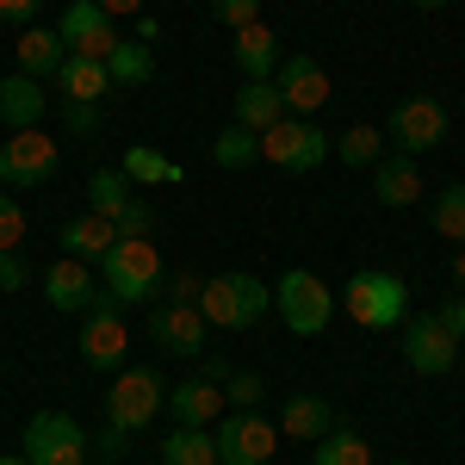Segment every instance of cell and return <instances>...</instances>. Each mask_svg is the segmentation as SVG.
Masks as SVG:
<instances>
[{"label":"cell","instance_id":"obj_4","mask_svg":"<svg viewBox=\"0 0 465 465\" xmlns=\"http://www.w3.org/2000/svg\"><path fill=\"white\" fill-rule=\"evenodd\" d=\"M162 403H168V379L149 372V366H131V372H118L106 385V422L124 434H143L162 416Z\"/></svg>","mask_w":465,"mask_h":465},{"label":"cell","instance_id":"obj_21","mask_svg":"<svg viewBox=\"0 0 465 465\" xmlns=\"http://www.w3.org/2000/svg\"><path fill=\"white\" fill-rule=\"evenodd\" d=\"M230 56H236L242 81H273V69H280V37L254 19V25H242V32L230 37Z\"/></svg>","mask_w":465,"mask_h":465},{"label":"cell","instance_id":"obj_28","mask_svg":"<svg viewBox=\"0 0 465 465\" xmlns=\"http://www.w3.org/2000/svg\"><path fill=\"white\" fill-rule=\"evenodd\" d=\"M106 74L112 87H143L149 74H155V56H149V44H137V37H118L106 56Z\"/></svg>","mask_w":465,"mask_h":465},{"label":"cell","instance_id":"obj_27","mask_svg":"<svg viewBox=\"0 0 465 465\" xmlns=\"http://www.w3.org/2000/svg\"><path fill=\"white\" fill-rule=\"evenodd\" d=\"M131 199H137V193H131V180L118 174V168H94V174H87V212L94 217L118 223V212H124Z\"/></svg>","mask_w":465,"mask_h":465},{"label":"cell","instance_id":"obj_23","mask_svg":"<svg viewBox=\"0 0 465 465\" xmlns=\"http://www.w3.org/2000/svg\"><path fill=\"white\" fill-rule=\"evenodd\" d=\"M56 242H63V254H74V261H106V249L118 242V230H112L106 217L81 212V217H69V223L56 230Z\"/></svg>","mask_w":465,"mask_h":465},{"label":"cell","instance_id":"obj_44","mask_svg":"<svg viewBox=\"0 0 465 465\" xmlns=\"http://www.w3.org/2000/svg\"><path fill=\"white\" fill-rule=\"evenodd\" d=\"M44 0H0V19H32Z\"/></svg>","mask_w":465,"mask_h":465},{"label":"cell","instance_id":"obj_1","mask_svg":"<svg viewBox=\"0 0 465 465\" xmlns=\"http://www.w3.org/2000/svg\"><path fill=\"white\" fill-rule=\"evenodd\" d=\"M100 280H106V292L118 304H149L162 292V280H168V267H162L149 236H118L106 249V261H100Z\"/></svg>","mask_w":465,"mask_h":465},{"label":"cell","instance_id":"obj_45","mask_svg":"<svg viewBox=\"0 0 465 465\" xmlns=\"http://www.w3.org/2000/svg\"><path fill=\"white\" fill-rule=\"evenodd\" d=\"M199 379H212V385H223V379H230V366H223V360H199Z\"/></svg>","mask_w":465,"mask_h":465},{"label":"cell","instance_id":"obj_5","mask_svg":"<svg viewBox=\"0 0 465 465\" xmlns=\"http://www.w3.org/2000/svg\"><path fill=\"white\" fill-rule=\"evenodd\" d=\"M335 155V137L317 131L311 118H280L273 131H261V162H273V168H286V174H311Z\"/></svg>","mask_w":465,"mask_h":465},{"label":"cell","instance_id":"obj_32","mask_svg":"<svg viewBox=\"0 0 465 465\" xmlns=\"http://www.w3.org/2000/svg\"><path fill=\"white\" fill-rule=\"evenodd\" d=\"M335 155H341V168H372L385 155V131L379 124H348V137H335Z\"/></svg>","mask_w":465,"mask_h":465},{"label":"cell","instance_id":"obj_25","mask_svg":"<svg viewBox=\"0 0 465 465\" xmlns=\"http://www.w3.org/2000/svg\"><path fill=\"white\" fill-rule=\"evenodd\" d=\"M329 429H335V410H329L322 397H286L280 434H292V440H322Z\"/></svg>","mask_w":465,"mask_h":465},{"label":"cell","instance_id":"obj_6","mask_svg":"<svg viewBox=\"0 0 465 465\" xmlns=\"http://www.w3.org/2000/svg\"><path fill=\"white\" fill-rule=\"evenodd\" d=\"M410 311V286L385 273V267H360L354 280H348V317L360 329H397Z\"/></svg>","mask_w":465,"mask_h":465},{"label":"cell","instance_id":"obj_15","mask_svg":"<svg viewBox=\"0 0 465 465\" xmlns=\"http://www.w3.org/2000/svg\"><path fill=\"white\" fill-rule=\"evenodd\" d=\"M63 44H69V56H87V63H106L112 44H118V32H112V19L94 6V0H69L63 6Z\"/></svg>","mask_w":465,"mask_h":465},{"label":"cell","instance_id":"obj_40","mask_svg":"<svg viewBox=\"0 0 465 465\" xmlns=\"http://www.w3.org/2000/svg\"><path fill=\"white\" fill-rule=\"evenodd\" d=\"M25 280H32V273H25V261H19V249H13V254H0V292H19Z\"/></svg>","mask_w":465,"mask_h":465},{"label":"cell","instance_id":"obj_17","mask_svg":"<svg viewBox=\"0 0 465 465\" xmlns=\"http://www.w3.org/2000/svg\"><path fill=\"white\" fill-rule=\"evenodd\" d=\"M13 56H19V74H32V81H56V69L69 63V44L56 25H25V32L13 37Z\"/></svg>","mask_w":465,"mask_h":465},{"label":"cell","instance_id":"obj_48","mask_svg":"<svg viewBox=\"0 0 465 465\" xmlns=\"http://www.w3.org/2000/svg\"><path fill=\"white\" fill-rule=\"evenodd\" d=\"M0 465H32V460H25V453H19V460H0Z\"/></svg>","mask_w":465,"mask_h":465},{"label":"cell","instance_id":"obj_11","mask_svg":"<svg viewBox=\"0 0 465 465\" xmlns=\"http://www.w3.org/2000/svg\"><path fill=\"white\" fill-rule=\"evenodd\" d=\"M56 162H63V149H56V137L44 124L13 131L0 143V186H44V180L56 174Z\"/></svg>","mask_w":465,"mask_h":465},{"label":"cell","instance_id":"obj_14","mask_svg":"<svg viewBox=\"0 0 465 465\" xmlns=\"http://www.w3.org/2000/svg\"><path fill=\"white\" fill-rule=\"evenodd\" d=\"M273 87H280V100H286L292 118H311V112L329 106V69H322L311 50H298V56H280V69H273Z\"/></svg>","mask_w":465,"mask_h":465},{"label":"cell","instance_id":"obj_50","mask_svg":"<svg viewBox=\"0 0 465 465\" xmlns=\"http://www.w3.org/2000/svg\"><path fill=\"white\" fill-rule=\"evenodd\" d=\"M391 465H410V460H391Z\"/></svg>","mask_w":465,"mask_h":465},{"label":"cell","instance_id":"obj_34","mask_svg":"<svg viewBox=\"0 0 465 465\" xmlns=\"http://www.w3.org/2000/svg\"><path fill=\"white\" fill-rule=\"evenodd\" d=\"M13 249H25V205L0 186V254H13Z\"/></svg>","mask_w":465,"mask_h":465},{"label":"cell","instance_id":"obj_36","mask_svg":"<svg viewBox=\"0 0 465 465\" xmlns=\"http://www.w3.org/2000/svg\"><path fill=\"white\" fill-rule=\"evenodd\" d=\"M199 292H205V280H199V273H168V280H162V292H155V304H199Z\"/></svg>","mask_w":465,"mask_h":465},{"label":"cell","instance_id":"obj_19","mask_svg":"<svg viewBox=\"0 0 465 465\" xmlns=\"http://www.w3.org/2000/svg\"><path fill=\"white\" fill-rule=\"evenodd\" d=\"M44 112H50L44 81H32V74H6L0 81V124L6 131H32V124H44Z\"/></svg>","mask_w":465,"mask_h":465},{"label":"cell","instance_id":"obj_37","mask_svg":"<svg viewBox=\"0 0 465 465\" xmlns=\"http://www.w3.org/2000/svg\"><path fill=\"white\" fill-rule=\"evenodd\" d=\"M63 131L94 137V131H100V106H87V100H63Z\"/></svg>","mask_w":465,"mask_h":465},{"label":"cell","instance_id":"obj_2","mask_svg":"<svg viewBox=\"0 0 465 465\" xmlns=\"http://www.w3.org/2000/svg\"><path fill=\"white\" fill-rule=\"evenodd\" d=\"M273 311V286L267 280H254V273H217V280H205V292H199V317L212 322V329H254V322Z\"/></svg>","mask_w":465,"mask_h":465},{"label":"cell","instance_id":"obj_20","mask_svg":"<svg viewBox=\"0 0 465 465\" xmlns=\"http://www.w3.org/2000/svg\"><path fill=\"white\" fill-rule=\"evenodd\" d=\"M162 410H174L180 429H212L217 416H223V385H212V379H186V385L168 391Z\"/></svg>","mask_w":465,"mask_h":465},{"label":"cell","instance_id":"obj_22","mask_svg":"<svg viewBox=\"0 0 465 465\" xmlns=\"http://www.w3.org/2000/svg\"><path fill=\"white\" fill-rule=\"evenodd\" d=\"M280 118H286V100H280L273 81H242V87H236V124H242V131L261 137V131H273Z\"/></svg>","mask_w":465,"mask_h":465},{"label":"cell","instance_id":"obj_3","mask_svg":"<svg viewBox=\"0 0 465 465\" xmlns=\"http://www.w3.org/2000/svg\"><path fill=\"white\" fill-rule=\"evenodd\" d=\"M74 348L81 360L94 366V372H118L124 366V348H131V329H124V304L100 286V298L81 311V335H74Z\"/></svg>","mask_w":465,"mask_h":465},{"label":"cell","instance_id":"obj_24","mask_svg":"<svg viewBox=\"0 0 465 465\" xmlns=\"http://www.w3.org/2000/svg\"><path fill=\"white\" fill-rule=\"evenodd\" d=\"M56 87H63V100H87V106H100V100L112 94V74H106V63L69 56V63L56 69Z\"/></svg>","mask_w":465,"mask_h":465},{"label":"cell","instance_id":"obj_35","mask_svg":"<svg viewBox=\"0 0 465 465\" xmlns=\"http://www.w3.org/2000/svg\"><path fill=\"white\" fill-rule=\"evenodd\" d=\"M261 397H267V379H261V372H230V379H223V403H230V410H254Z\"/></svg>","mask_w":465,"mask_h":465},{"label":"cell","instance_id":"obj_13","mask_svg":"<svg viewBox=\"0 0 465 465\" xmlns=\"http://www.w3.org/2000/svg\"><path fill=\"white\" fill-rule=\"evenodd\" d=\"M397 348L410 360V372H422V379H447L453 360H460V341L440 329V317H410L397 329Z\"/></svg>","mask_w":465,"mask_h":465},{"label":"cell","instance_id":"obj_43","mask_svg":"<svg viewBox=\"0 0 465 465\" xmlns=\"http://www.w3.org/2000/svg\"><path fill=\"white\" fill-rule=\"evenodd\" d=\"M124 440H131V434L106 422V434H100V460H118V453H124Z\"/></svg>","mask_w":465,"mask_h":465},{"label":"cell","instance_id":"obj_39","mask_svg":"<svg viewBox=\"0 0 465 465\" xmlns=\"http://www.w3.org/2000/svg\"><path fill=\"white\" fill-rule=\"evenodd\" d=\"M112 230H118V236H149V230H155V212H149L143 199H131V205L118 212V223H112Z\"/></svg>","mask_w":465,"mask_h":465},{"label":"cell","instance_id":"obj_10","mask_svg":"<svg viewBox=\"0 0 465 465\" xmlns=\"http://www.w3.org/2000/svg\"><path fill=\"white\" fill-rule=\"evenodd\" d=\"M25 460L32 465H87V434L69 410H37L25 422Z\"/></svg>","mask_w":465,"mask_h":465},{"label":"cell","instance_id":"obj_12","mask_svg":"<svg viewBox=\"0 0 465 465\" xmlns=\"http://www.w3.org/2000/svg\"><path fill=\"white\" fill-rule=\"evenodd\" d=\"M149 341L174 360H205V341H212V322L199 317V304H155L149 311Z\"/></svg>","mask_w":465,"mask_h":465},{"label":"cell","instance_id":"obj_31","mask_svg":"<svg viewBox=\"0 0 465 465\" xmlns=\"http://www.w3.org/2000/svg\"><path fill=\"white\" fill-rule=\"evenodd\" d=\"M162 465H217L212 429H174L162 440Z\"/></svg>","mask_w":465,"mask_h":465},{"label":"cell","instance_id":"obj_16","mask_svg":"<svg viewBox=\"0 0 465 465\" xmlns=\"http://www.w3.org/2000/svg\"><path fill=\"white\" fill-rule=\"evenodd\" d=\"M44 298H50V311H87V304L100 298V273H94L87 261L63 254V261L44 267Z\"/></svg>","mask_w":465,"mask_h":465},{"label":"cell","instance_id":"obj_29","mask_svg":"<svg viewBox=\"0 0 465 465\" xmlns=\"http://www.w3.org/2000/svg\"><path fill=\"white\" fill-rule=\"evenodd\" d=\"M212 162H217V168H230V174H242L249 162H261V137L242 131V124H223V131L212 137Z\"/></svg>","mask_w":465,"mask_h":465},{"label":"cell","instance_id":"obj_18","mask_svg":"<svg viewBox=\"0 0 465 465\" xmlns=\"http://www.w3.org/2000/svg\"><path fill=\"white\" fill-rule=\"evenodd\" d=\"M372 199H379L385 212L416 205V199H422V168H416V155H379V162H372Z\"/></svg>","mask_w":465,"mask_h":465},{"label":"cell","instance_id":"obj_38","mask_svg":"<svg viewBox=\"0 0 465 465\" xmlns=\"http://www.w3.org/2000/svg\"><path fill=\"white\" fill-rule=\"evenodd\" d=\"M212 13L230 25V32H242V25H254V19H261V0H212Z\"/></svg>","mask_w":465,"mask_h":465},{"label":"cell","instance_id":"obj_46","mask_svg":"<svg viewBox=\"0 0 465 465\" xmlns=\"http://www.w3.org/2000/svg\"><path fill=\"white\" fill-rule=\"evenodd\" d=\"M453 286L465 292V242H460V249H453Z\"/></svg>","mask_w":465,"mask_h":465},{"label":"cell","instance_id":"obj_41","mask_svg":"<svg viewBox=\"0 0 465 465\" xmlns=\"http://www.w3.org/2000/svg\"><path fill=\"white\" fill-rule=\"evenodd\" d=\"M440 329H447L453 341H465V292H460V298H447V311H440Z\"/></svg>","mask_w":465,"mask_h":465},{"label":"cell","instance_id":"obj_7","mask_svg":"<svg viewBox=\"0 0 465 465\" xmlns=\"http://www.w3.org/2000/svg\"><path fill=\"white\" fill-rule=\"evenodd\" d=\"M212 447H217V465H267L273 447H280V422L254 416V410H230L212 422Z\"/></svg>","mask_w":465,"mask_h":465},{"label":"cell","instance_id":"obj_30","mask_svg":"<svg viewBox=\"0 0 465 465\" xmlns=\"http://www.w3.org/2000/svg\"><path fill=\"white\" fill-rule=\"evenodd\" d=\"M311 447H317L311 465H372V447H366V434H354V429H329L322 440H311Z\"/></svg>","mask_w":465,"mask_h":465},{"label":"cell","instance_id":"obj_49","mask_svg":"<svg viewBox=\"0 0 465 465\" xmlns=\"http://www.w3.org/2000/svg\"><path fill=\"white\" fill-rule=\"evenodd\" d=\"M100 465H124V460H100Z\"/></svg>","mask_w":465,"mask_h":465},{"label":"cell","instance_id":"obj_33","mask_svg":"<svg viewBox=\"0 0 465 465\" xmlns=\"http://www.w3.org/2000/svg\"><path fill=\"white\" fill-rule=\"evenodd\" d=\"M429 217H434V236H447V242L460 249L465 242V186H440Z\"/></svg>","mask_w":465,"mask_h":465},{"label":"cell","instance_id":"obj_47","mask_svg":"<svg viewBox=\"0 0 465 465\" xmlns=\"http://www.w3.org/2000/svg\"><path fill=\"white\" fill-rule=\"evenodd\" d=\"M410 6H422V13H434V6H447V0H410Z\"/></svg>","mask_w":465,"mask_h":465},{"label":"cell","instance_id":"obj_9","mask_svg":"<svg viewBox=\"0 0 465 465\" xmlns=\"http://www.w3.org/2000/svg\"><path fill=\"white\" fill-rule=\"evenodd\" d=\"M385 137L397 143V155H422V149L447 143V106L434 94H403L385 118Z\"/></svg>","mask_w":465,"mask_h":465},{"label":"cell","instance_id":"obj_8","mask_svg":"<svg viewBox=\"0 0 465 465\" xmlns=\"http://www.w3.org/2000/svg\"><path fill=\"white\" fill-rule=\"evenodd\" d=\"M273 311L286 322L292 335H322L329 317H335V292L322 286L317 273H304V267H292L286 280L273 286Z\"/></svg>","mask_w":465,"mask_h":465},{"label":"cell","instance_id":"obj_26","mask_svg":"<svg viewBox=\"0 0 465 465\" xmlns=\"http://www.w3.org/2000/svg\"><path fill=\"white\" fill-rule=\"evenodd\" d=\"M118 174L131 180V186H168V180H180V162L162 155V149H149V143H131L124 162H118Z\"/></svg>","mask_w":465,"mask_h":465},{"label":"cell","instance_id":"obj_42","mask_svg":"<svg viewBox=\"0 0 465 465\" xmlns=\"http://www.w3.org/2000/svg\"><path fill=\"white\" fill-rule=\"evenodd\" d=\"M106 19H137V13H149V0H94Z\"/></svg>","mask_w":465,"mask_h":465}]
</instances>
